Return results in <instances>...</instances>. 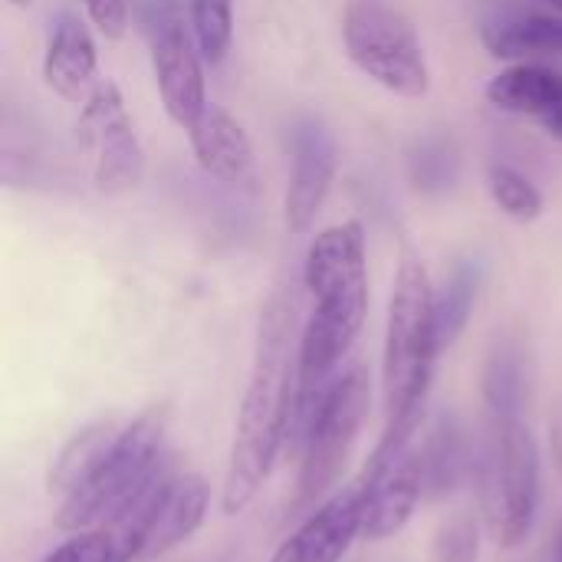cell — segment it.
<instances>
[{"label":"cell","instance_id":"obj_15","mask_svg":"<svg viewBox=\"0 0 562 562\" xmlns=\"http://www.w3.org/2000/svg\"><path fill=\"white\" fill-rule=\"evenodd\" d=\"M487 99L501 112L537 122L553 142H562V72L543 63H514L491 76Z\"/></svg>","mask_w":562,"mask_h":562},{"label":"cell","instance_id":"obj_19","mask_svg":"<svg viewBox=\"0 0 562 562\" xmlns=\"http://www.w3.org/2000/svg\"><path fill=\"white\" fill-rule=\"evenodd\" d=\"M481 395L491 412V422L520 418L530 395V362L520 339L504 336L491 346L481 372Z\"/></svg>","mask_w":562,"mask_h":562},{"label":"cell","instance_id":"obj_2","mask_svg":"<svg viewBox=\"0 0 562 562\" xmlns=\"http://www.w3.org/2000/svg\"><path fill=\"white\" fill-rule=\"evenodd\" d=\"M303 283L313 296V310L300 333L293 402L296 431H303L316 398L336 379V369L359 339L369 313L366 231L359 221L326 227L313 237L303 263Z\"/></svg>","mask_w":562,"mask_h":562},{"label":"cell","instance_id":"obj_7","mask_svg":"<svg viewBox=\"0 0 562 562\" xmlns=\"http://www.w3.org/2000/svg\"><path fill=\"white\" fill-rule=\"evenodd\" d=\"M342 43L349 59L382 89L402 99H422L431 69L415 23L392 0H346Z\"/></svg>","mask_w":562,"mask_h":562},{"label":"cell","instance_id":"obj_5","mask_svg":"<svg viewBox=\"0 0 562 562\" xmlns=\"http://www.w3.org/2000/svg\"><path fill=\"white\" fill-rule=\"evenodd\" d=\"M372 402L369 372L362 366L336 375L316 398L300 431V474H296V510H316L319 501L336 487Z\"/></svg>","mask_w":562,"mask_h":562},{"label":"cell","instance_id":"obj_25","mask_svg":"<svg viewBox=\"0 0 562 562\" xmlns=\"http://www.w3.org/2000/svg\"><path fill=\"white\" fill-rule=\"evenodd\" d=\"M191 30L207 63H221L234 40V0H188Z\"/></svg>","mask_w":562,"mask_h":562},{"label":"cell","instance_id":"obj_10","mask_svg":"<svg viewBox=\"0 0 562 562\" xmlns=\"http://www.w3.org/2000/svg\"><path fill=\"white\" fill-rule=\"evenodd\" d=\"M211 510V487L198 474H175L168 471L135 507H128L119 520L138 550V562L158 560L191 540Z\"/></svg>","mask_w":562,"mask_h":562},{"label":"cell","instance_id":"obj_30","mask_svg":"<svg viewBox=\"0 0 562 562\" xmlns=\"http://www.w3.org/2000/svg\"><path fill=\"white\" fill-rule=\"evenodd\" d=\"M10 3H13V7H30L33 0H10Z\"/></svg>","mask_w":562,"mask_h":562},{"label":"cell","instance_id":"obj_24","mask_svg":"<svg viewBox=\"0 0 562 562\" xmlns=\"http://www.w3.org/2000/svg\"><path fill=\"white\" fill-rule=\"evenodd\" d=\"M487 191L494 198V204L510 217V221H537L543 214V194L537 191V184L520 175L510 165H491L487 168Z\"/></svg>","mask_w":562,"mask_h":562},{"label":"cell","instance_id":"obj_22","mask_svg":"<svg viewBox=\"0 0 562 562\" xmlns=\"http://www.w3.org/2000/svg\"><path fill=\"white\" fill-rule=\"evenodd\" d=\"M461 175V155L451 138L445 135H425L408 151V181L418 194L438 198L458 184Z\"/></svg>","mask_w":562,"mask_h":562},{"label":"cell","instance_id":"obj_31","mask_svg":"<svg viewBox=\"0 0 562 562\" xmlns=\"http://www.w3.org/2000/svg\"><path fill=\"white\" fill-rule=\"evenodd\" d=\"M557 562H562V533H560V543H557Z\"/></svg>","mask_w":562,"mask_h":562},{"label":"cell","instance_id":"obj_13","mask_svg":"<svg viewBox=\"0 0 562 562\" xmlns=\"http://www.w3.org/2000/svg\"><path fill=\"white\" fill-rule=\"evenodd\" d=\"M339 155L333 135L316 122L306 119L293 132V168L283 194V224L290 234H310L329 191L336 181Z\"/></svg>","mask_w":562,"mask_h":562},{"label":"cell","instance_id":"obj_11","mask_svg":"<svg viewBox=\"0 0 562 562\" xmlns=\"http://www.w3.org/2000/svg\"><path fill=\"white\" fill-rule=\"evenodd\" d=\"M359 481L366 484V540H389L402 533L425 501V477H422V454L418 441L389 445L379 441L369 464L362 468Z\"/></svg>","mask_w":562,"mask_h":562},{"label":"cell","instance_id":"obj_27","mask_svg":"<svg viewBox=\"0 0 562 562\" xmlns=\"http://www.w3.org/2000/svg\"><path fill=\"white\" fill-rule=\"evenodd\" d=\"M89 20L105 40H122L128 30V0H82Z\"/></svg>","mask_w":562,"mask_h":562},{"label":"cell","instance_id":"obj_20","mask_svg":"<svg viewBox=\"0 0 562 562\" xmlns=\"http://www.w3.org/2000/svg\"><path fill=\"white\" fill-rule=\"evenodd\" d=\"M122 428L125 425H119L115 418H99V422L79 428L63 445V451L56 454V461H53V468L46 474V491L56 494L59 501L69 497L99 468V461L109 454V448L115 445V438H119Z\"/></svg>","mask_w":562,"mask_h":562},{"label":"cell","instance_id":"obj_18","mask_svg":"<svg viewBox=\"0 0 562 562\" xmlns=\"http://www.w3.org/2000/svg\"><path fill=\"white\" fill-rule=\"evenodd\" d=\"M481 43L497 59L527 63L562 56V13H504L481 26Z\"/></svg>","mask_w":562,"mask_h":562},{"label":"cell","instance_id":"obj_12","mask_svg":"<svg viewBox=\"0 0 562 562\" xmlns=\"http://www.w3.org/2000/svg\"><path fill=\"white\" fill-rule=\"evenodd\" d=\"M366 530V484L329 494L310 517L273 550L270 562H342L356 537Z\"/></svg>","mask_w":562,"mask_h":562},{"label":"cell","instance_id":"obj_17","mask_svg":"<svg viewBox=\"0 0 562 562\" xmlns=\"http://www.w3.org/2000/svg\"><path fill=\"white\" fill-rule=\"evenodd\" d=\"M422 477H425V497L445 501L454 491L464 487V481L474 471L471 461V438L458 412H438V418L428 425L422 445Z\"/></svg>","mask_w":562,"mask_h":562},{"label":"cell","instance_id":"obj_8","mask_svg":"<svg viewBox=\"0 0 562 562\" xmlns=\"http://www.w3.org/2000/svg\"><path fill=\"white\" fill-rule=\"evenodd\" d=\"M148 46L161 105L175 125L188 128L207 105L201 69L204 56L191 30V3L155 0L148 13Z\"/></svg>","mask_w":562,"mask_h":562},{"label":"cell","instance_id":"obj_29","mask_svg":"<svg viewBox=\"0 0 562 562\" xmlns=\"http://www.w3.org/2000/svg\"><path fill=\"white\" fill-rule=\"evenodd\" d=\"M543 3H550V7H553L557 13H562V0H543Z\"/></svg>","mask_w":562,"mask_h":562},{"label":"cell","instance_id":"obj_28","mask_svg":"<svg viewBox=\"0 0 562 562\" xmlns=\"http://www.w3.org/2000/svg\"><path fill=\"white\" fill-rule=\"evenodd\" d=\"M553 454H557V464H560L562 474V405L560 412H557V418H553Z\"/></svg>","mask_w":562,"mask_h":562},{"label":"cell","instance_id":"obj_21","mask_svg":"<svg viewBox=\"0 0 562 562\" xmlns=\"http://www.w3.org/2000/svg\"><path fill=\"white\" fill-rule=\"evenodd\" d=\"M477 290H481V267L471 260L454 263L451 277L435 293V319H438L441 349H451L464 336L474 303H477Z\"/></svg>","mask_w":562,"mask_h":562},{"label":"cell","instance_id":"obj_3","mask_svg":"<svg viewBox=\"0 0 562 562\" xmlns=\"http://www.w3.org/2000/svg\"><path fill=\"white\" fill-rule=\"evenodd\" d=\"M435 290L425 263L405 250L395 267L385 349H382V398H385V435L382 441H415L428 405L435 366L441 356Z\"/></svg>","mask_w":562,"mask_h":562},{"label":"cell","instance_id":"obj_14","mask_svg":"<svg viewBox=\"0 0 562 562\" xmlns=\"http://www.w3.org/2000/svg\"><path fill=\"white\" fill-rule=\"evenodd\" d=\"M43 82L72 105H86V99L102 82L95 40L89 26L69 10H63L49 26L43 53Z\"/></svg>","mask_w":562,"mask_h":562},{"label":"cell","instance_id":"obj_23","mask_svg":"<svg viewBox=\"0 0 562 562\" xmlns=\"http://www.w3.org/2000/svg\"><path fill=\"white\" fill-rule=\"evenodd\" d=\"M43 562H138V550L115 524L72 533L66 543L49 550Z\"/></svg>","mask_w":562,"mask_h":562},{"label":"cell","instance_id":"obj_9","mask_svg":"<svg viewBox=\"0 0 562 562\" xmlns=\"http://www.w3.org/2000/svg\"><path fill=\"white\" fill-rule=\"evenodd\" d=\"M76 138L92 158V181L102 194H128L145 178V151L125 112V99L112 79H102L86 99Z\"/></svg>","mask_w":562,"mask_h":562},{"label":"cell","instance_id":"obj_26","mask_svg":"<svg viewBox=\"0 0 562 562\" xmlns=\"http://www.w3.org/2000/svg\"><path fill=\"white\" fill-rule=\"evenodd\" d=\"M481 557V527L471 514H454L441 524L431 540L428 562H477Z\"/></svg>","mask_w":562,"mask_h":562},{"label":"cell","instance_id":"obj_16","mask_svg":"<svg viewBox=\"0 0 562 562\" xmlns=\"http://www.w3.org/2000/svg\"><path fill=\"white\" fill-rule=\"evenodd\" d=\"M194 161L204 175L224 184H247L254 175V145L244 125L217 102H207L188 125Z\"/></svg>","mask_w":562,"mask_h":562},{"label":"cell","instance_id":"obj_4","mask_svg":"<svg viewBox=\"0 0 562 562\" xmlns=\"http://www.w3.org/2000/svg\"><path fill=\"white\" fill-rule=\"evenodd\" d=\"M168 415L165 408L142 412L125 425L99 461V468L56 507V527L66 533H82L119 520L135 507L171 468H168Z\"/></svg>","mask_w":562,"mask_h":562},{"label":"cell","instance_id":"obj_6","mask_svg":"<svg viewBox=\"0 0 562 562\" xmlns=\"http://www.w3.org/2000/svg\"><path fill=\"white\" fill-rule=\"evenodd\" d=\"M540 504V445L524 418L491 425L481 461V510L497 547L517 550L533 533Z\"/></svg>","mask_w":562,"mask_h":562},{"label":"cell","instance_id":"obj_1","mask_svg":"<svg viewBox=\"0 0 562 562\" xmlns=\"http://www.w3.org/2000/svg\"><path fill=\"white\" fill-rule=\"evenodd\" d=\"M293 329H296L293 293L277 290L260 313L254 369L227 454V474L221 487V510L227 517L254 504L293 431L296 362H300V342L293 349Z\"/></svg>","mask_w":562,"mask_h":562}]
</instances>
